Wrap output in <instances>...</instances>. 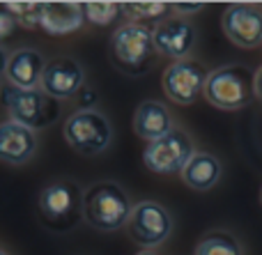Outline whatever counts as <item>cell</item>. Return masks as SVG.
<instances>
[{
    "label": "cell",
    "mask_w": 262,
    "mask_h": 255,
    "mask_svg": "<svg viewBox=\"0 0 262 255\" xmlns=\"http://www.w3.org/2000/svg\"><path fill=\"white\" fill-rule=\"evenodd\" d=\"M131 205L127 191L115 182H99L83 193L81 214L95 230L115 233L124 228L131 216Z\"/></svg>",
    "instance_id": "cell-1"
},
{
    "label": "cell",
    "mask_w": 262,
    "mask_h": 255,
    "mask_svg": "<svg viewBox=\"0 0 262 255\" xmlns=\"http://www.w3.org/2000/svg\"><path fill=\"white\" fill-rule=\"evenodd\" d=\"M253 72L244 64H228L212 72L205 83L207 101L221 110H239L251 104L253 92Z\"/></svg>",
    "instance_id": "cell-2"
},
{
    "label": "cell",
    "mask_w": 262,
    "mask_h": 255,
    "mask_svg": "<svg viewBox=\"0 0 262 255\" xmlns=\"http://www.w3.org/2000/svg\"><path fill=\"white\" fill-rule=\"evenodd\" d=\"M154 39L152 28L138 26V23H124L122 28L113 32L111 37V55L118 69L140 76L152 67L154 60Z\"/></svg>",
    "instance_id": "cell-3"
},
{
    "label": "cell",
    "mask_w": 262,
    "mask_h": 255,
    "mask_svg": "<svg viewBox=\"0 0 262 255\" xmlns=\"http://www.w3.org/2000/svg\"><path fill=\"white\" fill-rule=\"evenodd\" d=\"M3 104L7 106L12 122L37 131L53 124L60 115V101L49 97L44 90H18L14 85L3 87Z\"/></svg>",
    "instance_id": "cell-4"
},
{
    "label": "cell",
    "mask_w": 262,
    "mask_h": 255,
    "mask_svg": "<svg viewBox=\"0 0 262 255\" xmlns=\"http://www.w3.org/2000/svg\"><path fill=\"white\" fill-rule=\"evenodd\" d=\"M64 138L69 147L83 156L101 154L113 141V127L104 113L92 108L76 110L64 122Z\"/></svg>",
    "instance_id": "cell-5"
},
{
    "label": "cell",
    "mask_w": 262,
    "mask_h": 255,
    "mask_svg": "<svg viewBox=\"0 0 262 255\" xmlns=\"http://www.w3.org/2000/svg\"><path fill=\"white\" fill-rule=\"evenodd\" d=\"M195 154L193 143L182 129H172L163 138L154 143H147L143 152L145 168L152 170L154 175H175L182 173L189 159Z\"/></svg>",
    "instance_id": "cell-6"
},
{
    "label": "cell",
    "mask_w": 262,
    "mask_h": 255,
    "mask_svg": "<svg viewBox=\"0 0 262 255\" xmlns=\"http://www.w3.org/2000/svg\"><path fill=\"white\" fill-rule=\"evenodd\" d=\"M127 233L138 246L154 248L163 244L172 233V216L163 205L154 200H143L131 210Z\"/></svg>",
    "instance_id": "cell-7"
},
{
    "label": "cell",
    "mask_w": 262,
    "mask_h": 255,
    "mask_svg": "<svg viewBox=\"0 0 262 255\" xmlns=\"http://www.w3.org/2000/svg\"><path fill=\"white\" fill-rule=\"evenodd\" d=\"M207 69L198 60H177L163 72V92L180 106H189L205 92Z\"/></svg>",
    "instance_id": "cell-8"
},
{
    "label": "cell",
    "mask_w": 262,
    "mask_h": 255,
    "mask_svg": "<svg viewBox=\"0 0 262 255\" xmlns=\"http://www.w3.org/2000/svg\"><path fill=\"white\" fill-rule=\"evenodd\" d=\"M152 39H154V51L157 53L177 62V60H186V55L195 46L198 32H195L193 23H189L186 18L170 16L152 28Z\"/></svg>",
    "instance_id": "cell-9"
},
{
    "label": "cell",
    "mask_w": 262,
    "mask_h": 255,
    "mask_svg": "<svg viewBox=\"0 0 262 255\" xmlns=\"http://www.w3.org/2000/svg\"><path fill=\"white\" fill-rule=\"evenodd\" d=\"M223 32L239 49H255L262 44V9L237 3L223 12Z\"/></svg>",
    "instance_id": "cell-10"
},
{
    "label": "cell",
    "mask_w": 262,
    "mask_h": 255,
    "mask_svg": "<svg viewBox=\"0 0 262 255\" xmlns=\"http://www.w3.org/2000/svg\"><path fill=\"white\" fill-rule=\"evenodd\" d=\"M85 81L83 67L72 58H55L44 64L41 72V90L53 99H69L78 95Z\"/></svg>",
    "instance_id": "cell-11"
},
{
    "label": "cell",
    "mask_w": 262,
    "mask_h": 255,
    "mask_svg": "<svg viewBox=\"0 0 262 255\" xmlns=\"http://www.w3.org/2000/svg\"><path fill=\"white\" fill-rule=\"evenodd\" d=\"M83 198L76 184L72 182H55L49 184L44 191L39 193V210L44 214L46 221H51L53 225H67L69 216H74V212L81 207Z\"/></svg>",
    "instance_id": "cell-12"
},
{
    "label": "cell",
    "mask_w": 262,
    "mask_h": 255,
    "mask_svg": "<svg viewBox=\"0 0 262 255\" xmlns=\"http://www.w3.org/2000/svg\"><path fill=\"white\" fill-rule=\"evenodd\" d=\"M35 150H37L35 131L12 122V120L0 124V161L3 164L23 166L35 156Z\"/></svg>",
    "instance_id": "cell-13"
},
{
    "label": "cell",
    "mask_w": 262,
    "mask_h": 255,
    "mask_svg": "<svg viewBox=\"0 0 262 255\" xmlns=\"http://www.w3.org/2000/svg\"><path fill=\"white\" fill-rule=\"evenodd\" d=\"M44 58L39 51L35 49H18L9 55L7 60V76L9 85L18 87V90H35L37 83L41 81V72H44Z\"/></svg>",
    "instance_id": "cell-14"
},
{
    "label": "cell",
    "mask_w": 262,
    "mask_h": 255,
    "mask_svg": "<svg viewBox=\"0 0 262 255\" xmlns=\"http://www.w3.org/2000/svg\"><path fill=\"white\" fill-rule=\"evenodd\" d=\"M172 118H170V110L161 104V101H154L147 99L136 108L134 115V131L138 138L147 143H154L159 138H163L166 133L172 131Z\"/></svg>",
    "instance_id": "cell-15"
},
{
    "label": "cell",
    "mask_w": 262,
    "mask_h": 255,
    "mask_svg": "<svg viewBox=\"0 0 262 255\" xmlns=\"http://www.w3.org/2000/svg\"><path fill=\"white\" fill-rule=\"evenodd\" d=\"M81 3H41L39 5V28L49 35H69L83 26Z\"/></svg>",
    "instance_id": "cell-16"
},
{
    "label": "cell",
    "mask_w": 262,
    "mask_h": 255,
    "mask_svg": "<svg viewBox=\"0 0 262 255\" xmlns=\"http://www.w3.org/2000/svg\"><path fill=\"white\" fill-rule=\"evenodd\" d=\"M221 161L207 152H195L182 170V179L193 191H209L221 179Z\"/></svg>",
    "instance_id": "cell-17"
},
{
    "label": "cell",
    "mask_w": 262,
    "mask_h": 255,
    "mask_svg": "<svg viewBox=\"0 0 262 255\" xmlns=\"http://www.w3.org/2000/svg\"><path fill=\"white\" fill-rule=\"evenodd\" d=\"M172 3H124L122 14L129 18V23H138V26H147L154 23L159 26L161 21L170 18Z\"/></svg>",
    "instance_id": "cell-18"
},
{
    "label": "cell",
    "mask_w": 262,
    "mask_h": 255,
    "mask_svg": "<svg viewBox=\"0 0 262 255\" xmlns=\"http://www.w3.org/2000/svg\"><path fill=\"white\" fill-rule=\"evenodd\" d=\"M195 255H244L242 246L230 233L226 230H214L200 239Z\"/></svg>",
    "instance_id": "cell-19"
},
{
    "label": "cell",
    "mask_w": 262,
    "mask_h": 255,
    "mask_svg": "<svg viewBox=\"0 0 262 255\" xmlns=\"http://www.w3.org/2000/svg\"><path fill=\"white\" fill-rule=\"evenodd\" d=\"M122 14V5L118 3H85L83 5V16L95 26H108Z\"/></svg>",
    "instance_id": "cell-20"
},
{
    "label": "cell",
    "mask_w": 262,
    "mask_h": 255,
    "mask_svg": "<svg viewBox=\"0 0 262 255\" xmlns=\"http://www.w3.org/2000/svg\"><path fill=\"white\" fill-rule=\"evenodd\" d=\"M39 5L41 3H7V12L16 18L18 28L26 30H35L39 26Z\"/></svg>",
    "instance_id": "cell-21"
},
{
    "label": "cell",
    "mask_w": 262,
    "mask_h": 255,
    "mask_svg": "<svg viewBox=\"0 0 262 255\" xmlns=\"http://www.w3.org/2000/svg\"><path fill=\"white\" fill-rule=\"evenodd\" d=\"M16 18L7 12V9H0V41L9 39V37L16 32Z\"/></svg>",
    "instance_id": "cell-22"
},
{
    "label": "cell",
    "mask_w": 262,
    "mask_h": 255,
    "mask_svg": "<svg viewBox=\"0 0 262 255\" xmlns=\"http://www.w3.org/2000/svg\"><path fill=\"white\" fill-rule=\"evenodd\" d=\"M203 7V3H172V12L177 14H195Z\"/></svg>",
    "instance_id": "cell-23"
},
{
    "label": "cell",
    "mask_w": 262,
    "mask_h": 255,
    "mask_svg": "<svg viewBox=\"0 0 262 255\" xmlns=\"http://www.w3.org/2000/svg\"><path fill=\"white\" fill-rule=\"evenodd\" d=\"M253 92H255V97L262 101V67L258 69V74H255V78H253Z\"/></svg>",
    "instance_id": "cell-24"
},
{
    "label": "cell",
    "mask_w": 262,
    "mask_h": 255,
    "mask_svg": "<svg viewBox=\"0 0 262 255\" xmlns=\"http://www.w3.org/2000/svg\"><path fill=\"white\" fill-rule=\"evenodd\" d=\"M81 99H83V104H95V92L81 87Z\"/></svg>",
    "instance_id": "cell-25"
},
{
    "label": "cell",
    "mask_w": 262,
    "mask_h": 255,
    "mask_svg": "<svg viewBox=\"0 0 262 255\" xmlns=\"http://www.w3.org/2000/svg\"><path fill=\"white\" fill-rule=\"evenodd\" d=\"M7 60H9V55H7V51L0 46V76L5 74V69H7Z\"/></svg>",
    "instance_id": "cell-26"
},
{
    "label": "cell",
    "mask_w": 262,
    "mask_h": 255,
    "mask_svg": "<svg viewBox=\"0 0 262 255\" xmlns=\"http://www.w3.org/2000/svg\"><path fill=\"white\" fill-rule=\"evenodd\" d=\"M138 255H157V253H154V251H140Z\"/></svg>",
    "instance_id": "cell-27"
},
{
    "label": "cell",
    "mask_w": 262,
    "mask_h": 255,
    "mask_svg": "<svg viewBox=\"0 0 262 255\" xmlns=\"http://www.w3.org/2000/svg\"><path fill=\"white\" fill-rule=\"evenodd\" d=\"M0 255H9V253H7V251H3V248H0Z\"/></svg>",
    "instance_id": "cell-28"
},
{
    "label": "cell",
    "mask_w": 262,
    "mask_h": 255,
    "mask_svg": "<svg viewBox=\"0 0 262 255\" xmlns=\"http://www.w3.org/2000/svg\"><path fill=\"white\" fill-rule=\"evenodd\" d=\"M260 202H262V191H260Z\"/></svg>",
    "instance_id": "cell-29"
}]
</instances>
